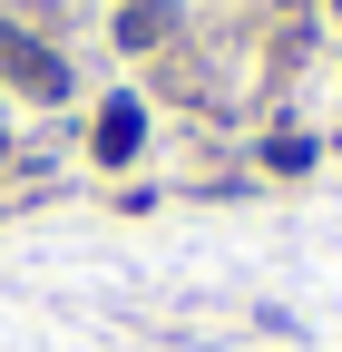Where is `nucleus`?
Instances as JSON below:
<instances>
[{
    "label": "nucleus",
    "mask_w": 342,
    "mask_h": 352,
    "mask_svg": "<svg viewBox=\"0 0 342 352\" xmlns=\"http://www.w3.org/2000/svg\"><path fill=\"white\" fill-rule=\"evenodd\" d=\"M0 69H10V78L30 88V98H69V69H59L49 50H39V39H20V30H0Z\"/></svg>",
    "instance_id": "f257e3e1"
},
{
    "label": "nucleus",
    "mask_w": 342,
    "mask_h": 352,
    "mask_svg": "<svg viewBox=\"0 0 342 352\" xmlns=\"http://www.w3.org/2000/svg\"><path fill=\"white\" fill-rule=\"evenodd\" d=\"M166 30H176V0H127V20H117L127 50H147V39H166Z\"/></svg>",
    "instance_id": "7ed1b4c3"
},
{
    "label": "nucleus",
    "mask_w": 342,
    "mask_h": 352,
    "mask_svg": "<svg viewBox=\"0 0 342 352\" xmlns=\"http://www.w3.org/2000/svg\"><path fill=\"white\" fill-rule=\"evenodd\" d=\"M137 138H147V108H137V98H108V118H98V157L127 166V157H137Z\"/></svg>",
    "instance_id": "f03ea898"
}]
</instances>
